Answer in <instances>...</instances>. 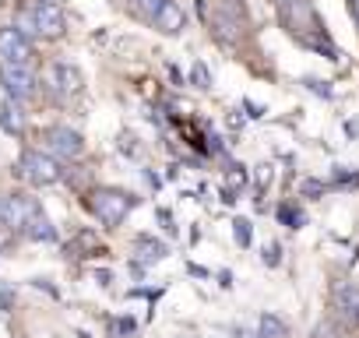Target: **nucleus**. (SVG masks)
I'll return each mask as SVG.
<instances>
[{
    "mask_svg": "<svg viewBox=\"0 0 359 338\" xmlns=\"http://www.w3.org/2000/svg\"><path fill=\"white\" fill-rule=\"evenodd\" d=\"M233 240H236L240 247H250L254 229H250V222H247V219H236V222H233Z\"/></svg>",
    "mask_w": 359,
    "mask_h": 338,
    "instance_id": "18",
    "label": "nucleus"
},
{
    "mask_svg": "<svg viewBox=\"0 0 359 338\" xmlns=\"http://www.w3.org/2000/svg\"><path fill=\"white\" fill-rule=\"evenodd\" d=\"M0 85H4L8 99H18V102H29L36 95V74L29 64L0 60Z\"/></svg>",
    "mask_w": 359,
    "mask_h": 338,
    "instance_id": "4",
    "label": "nucleus"
},
{
    "mask_svg": "<svg viewBox=\"0 0 359 338\" xmlns=\"http://www.w3.org/2000/svg\"><path fill=\"white\" fill-rule=\"evenodd\" d=\"M134 327H137L134 317H116V320L109 324V338H127V334H134Z\"/></svg>",
    "mask_w": 359,
    "mask_h": 338,
    "instance_id": "17",
    "label": "nucleus"
},
{
    "mask_svg": "<svg viewBox=\"0 0 359 338\" xmlns=\"http://www.w3.org/2000/svg\"><path fill=\"white\" fill-rule=\"evenodd\" d=\"M278 222H285L289 229H303V222H306V219H303V212H299V208L282 205V208H278Z\"/></svg>",
    "mask_w": 359,
    "mask_h": 338,
    "instance_id": "16",
    "label": "nucleus"
},
{
    "mask_svg": "<svg viewBox=\"0 0 359 338\" xmlns=\"http://www.w3.org/2000/svg\"><path fill=\"white\" fill-rule=\"evenodd\" d=\"M29 240H36V243H57V229H53V222L46 219V212L39 208V212H32V219L25 222V229H22Z\"/></svg>",
    "mask_w": 359,
    "mask_h": 338,
    "instance_id": "14",
    "label": "nucleus"
},
{
    "mask_svg": "<svg viewBox=\"0 0 359 338\" xmlns=\"http://www.w3.org/2000/svg\"><path fill=\"white\" fill-rule=\"evenodd\" d=\"M306 88H310V92H317V95H324V99H331V88H327V81H313V78H306Z\"/></svg>",
    "mask_w": 359,
    "mask_h": 338,
    "instance_id": "21",
    "label": "nucleus"
},
{
    "mask_svg": "<svg viewBox=\"0 0 359 338\" xmlns=\"http://www.w3.org/2000/svg\"><path fill=\"white\" fill-rule=\"evenodd\" d=\"M22 25L32 29L36 36H43V39H60L64 29H67V18H64V8L57 4V0H36V4L25 11Z\"/></svg>",
    "mask_w": 359,
    "mask_h": 338,
    "instance_id": "3",
    "label": "nucleus"
},
{
    "mask_svg": "<svg viewBox=\"0 0 359 338\" xmlns=\"http://www.w3.org/2000/svg\"><path fill=\"white\" fill-rule=\"evenodd\" d=\"M0 130L15 134V137L25 134V113H22L18 99H4V102H0Z\"/></svg>",
    "mask_w": 359,
    "mask_h": 338,
    "instance_id": "11",
    "label": "nucleus"
},
{
    "mask_svg": "<svg viewBox=\"0 0 359 338\" xmlns=\"http://www.w3.org/2000/svg\"><path fill=\"white\" fill-rule=\"evenodd\" d=\"M348 11H352V18H355V25H359V0H348Z\"/></svg>",
    "mask_w": 359,
    "mask_h": 338,
    "instance_id": "27",
    "label": "nucleus"
},
{
    "mask_svg": "<svg viewBox=\"0 0 359 338\" xmlns=\"http://www.w3.org/2000/svg\"><path fill=\"white\" fill-rule=\"evenodd\" d=\"M134 254H137V264H158L169 257V247L155 236H137L134 240Z\"/></svg>",
    "mask_w": 359,
    "mask_h": 338,
    "instance_id": "13",
    "label": "nucleus"
},
{
    "mask_svg": "<svg viewBox=\"0 0 359 338\" xmlns=\"http://www.w3.org/2000/svg\"><path fill=\"white\" fill-rule=\"evenodd\" d=\"M165 4H169V0H137V11H141L148 22H155V15H158Z\"/></svg>",
    "mask_w": 359,
    "mask_h": 338,
    "instance_id": "19",
    "label": "nucleus"
},
{
    "mask_svg": "<svg viewBox=\"0 0 359 338\" xmlns=\"http://www.w3.org/2000/svg\"><path fill=\"white\" fill-rule=\"evenodd\" d=\"M278 4H282V8H285V4H292V0H278Z\"/></svg>",
    "mask_w": 359,
    "mask_h": 338,
    "instance_id": "28",
    "label": "nucleus"
},
{
    "mask_svg": "<svg viewBox=\"0 0 359 338\" xmlns=\"http://www.w3.org/2000/svg\"><path fill=\"white\" fill-rule=\"evenodd\" d=\"M81 85H85V78H81L78 67H71V64H57V67H53V88H57L60 95H78Z\"/></svg>",
    "mask_w": 359,
    "mask_h": 338,
    "instance_id": "12",
    "label": "nucleus"
},
{
    "mask_svg": "<svg viewBox=\"0 0 359 338\" xmlns=\"http://www.w3.org/2000/svg\"><path fill=\"white\" fill-rule=\"evenodd\" d=\"M303 194L306 198H317V194H324V184L320 180H303Z\"/></svg>",
    "mask_w": 359,
    "mask_h": 338,
    "instance_id": "22",
    "label": "nucleus"
},
{
    "mask_svg": "<svg viewBox=\"0 0 359 338\" xmlns=\"http://www.w3.org/2000/svg\"><path fill=\"white\" fill-rule=\"evenodd\" d=\"M233 338H261V334H254V331H247V327H240V331H233Z\"/></svg>",
    "mask_w": 359,
    "mask_h": 338,
    "instance_id": "25",
    "label": "nucleus"
},
{
    "mask_svg": "<svg viewBox=\"0 0 359 338\" xmlns=\"http://www.w3.org/2000/svg\"><path fill=\"white\" fill-rule=\"evenodd\" d=\"M331 299H334V310H338L341 320L359 324V285L355 282H338Z\"/></svg>",
    "mask_w": 359,
    "mask_h": 338,
    "instance_id": "9",
    "label": "nucleus"
},
{
    "mask_svg": "<svg viewBox=\"0 0 359 338\" xmlns=\"http://www.w3.org/2000/svg\"><path fill=\"white\" fill-rule=\"evenodd\" d=\"M264 264H268V268L278 264V243H268V247H264Z\"/></svg>",
    "mask_w": 359,
    "mask_h": 338,
    "instance_id": "23",
    "label": "nucleus"
},
{
    "mask_svg": "<svg viewBox=\"0 0 359 338\" xmlns=\"http://www.w3.org/2000/svg\"><path fill=\"white\" fill-rule=\"evenodd\" d=\"M18 177L32 187H53L64 180V169H60V158L46 148H25L22 158H18Z\"/></svg>",
    "mask_w": 359,
    "mask_h": 338,
    "instance_id": "1",
    "label": "nucleus"
},
{
    "mask_svg": "<svg viewBox=\"0 0 359 338\" xmlns=\"http://www.w3.org/2000/svg\"><path fill=\"white\" fill-rule=\"evenodd\" d=\"M32 212H39V201L29 194H0V226L8 229H25V222L32 219Z\"/></svg>",
    "mask_w": 359,
    "mask_h": 338,
    "instance_id": "6",
    "label": "nucleus"
},
{
    "mask_svg": "<svg viewBox=\"0 0 359 338\" xmlns=\"http://www.w3.org/2000/svg\"><path fill=\"white\" fill-rule=\"evenodd\" d=\"M95 282H99V285H109V282H113V271H106V268L95 271Z\"/></svg>",
    "mask_w": 359,
    "mask_h": 338,
    "instance_id": "24",
    "label": "nucleus"
},
{
    "mask_svg": "<svg viewBox=\"0 0 359 338\" xmlns=\"http://www.w3.org/2000/svg\"><path fill=\"white\" fill-rule=\"evenodd\" d=\"M191 81H194L198 88H212V74H208V67H205V64H194V71H191Z\"/></svg>",
    "mask_w": 359,
    "mask_h": 338,
    "instance_id": "20",
    "label": "nucleus"
},
{
    "mask_svg": "<svg viewBox=\"0 0 359 338\" xmlns=\"http://www.w3.org/2000/svg\"><path fill=\"white\" fill-rule=\"evenodd\" d=\"M212 29H215V36L222 43H236L240 32H243V18H240V11H233V4H222L212 15Z\"/></svg>",
    "mask_w": 359,
    "mask_h": 338,
    "instance_id": "8",
    "label": "nucleus"
},
{
    "mask_svg": "<svg viewBox=\"0 0 359 338\" xmlns=\"http://www.w3.org/2000/svg\"><path fill=\"white\" fill-rule=\"evenodd\" d=\"M158 32H165V36H176V32H184V25H187V15H184V8L176 4V0H169V4L155 15V22H151Z\"/></svg>",
    "mask_w": 359,
    "mask_h": 338,
    "instance_id": "10",
    "label": "nucleus"
},
{
    "mask_svg": "<svg viewBox=\"0 0 359 338\" xmlns=\"http://www.w3.org/2000/svg\"><path fill=\"white\" fill-rule=\"evenodd\" d=\"M43 144H46V151H53L57 158H67V162L85 155V137H81L78 130L64 127V123L46 127V130H43Z\"/></svg>",
    "mask_w": 359,
    "mask_h": 338,
    "instance_id": "5",
    "label": "nucleus"
},
{
    "mask_svg": "<svg viewBox=\"0 0 359 338\" xmlns=\"http://www.w3.org/2000/svg\"><path fill=\"white\" fill-rule=\"evenodd\" d=\"M0 306H4V310L11 306V289H4V292H0Z\"/></svg>",
    "mask_w": 359,
    "mask_h": 338,
    "instance_id": "26",
    "label": "nucleus"
},
{
    "mask_svg": "<svg viewBox=\"0 0 359 338\" xmlns=\"http://www.w3.org/2000/svg\"><path fill=\"white\" fill-rule=\"evenodd\" d=\"M257 334H261V338H285V334H289V324H285L282 317H275V313H261Z\"/></svg>",
    "mask_w": 359,
    "mask_h": 338,
    "instance_id": "15",
    "label": "nucleus"
},
{
    "mask_svg": "<svg viewBox=\"0 0 359 338\" xmlns=\"http://www.w3.org/2000/svg\"><path fill=\"white\" fill-rule=\"evenodd\" d=\"M0 57L15 60V64H29L32 43H29V36H25L22 25H4V29H0Z\"/></svg>",
    "mask_w": 359,
    "mask_h": 338,
    "instance_id": "7",
    "label": "nucleus"
},
{
    "mask_svg": "<svg viewBox=\"0 0 359 338\" xmlns=\"http://www.w3.org/2000/svg\"><path fill=\"white\" fill-rule=\"evenodd\" d=\"M134 205H137V198L127 194V191H120V187H95V191L88 194V212H92L106 229H116Z\"/></svg>",
    "mask_w": 359,
    "mask_h": 338,
    "instance_id": "2",
    "label": "nucleus"
}]
</instances>
